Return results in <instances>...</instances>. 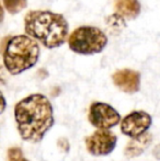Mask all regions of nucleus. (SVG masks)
Listing matches in <instances>:
<instances>
[{
    "mask_svg": "<svg viewBox=\"0 0 160 161\" xmlns=\"http://www.w3.org/2000/svg\"><path fill=\"white\" fill-rule=\"evenodd\" d=\"M14 119L22 139L30 142H40L55 122L51 102L40 93L31 94L18 102Z\"/></svg>",
    "mask_w": 160,
    "mask_h": 161,
    "instance_id": "obj_1",
    "label": "nucleus"
},
{
    "mask_svg": "<svg viewBox=\"0 0 160 161\" xmlns=\"http://www.w3.org/2000/svg\"><path fill=\"white\" fill-rule=\"evenodd\" d=\"M24 31L46 48H56L66 42L68 23L59 13L35 10L26 13Z\"/></svg>",
    "mask_w": 160,
    "mask_h": 161,
    "instance_id": "obj_2",
    "label": "nucleus"
},
{
    "mask_svg": "<svg viewBox=\"0 0 160 161\" xmlns=\"http://www.w3.org/2000/svg\"><path fill=\"white\" fill-rule=\"evenodd\" d=\"M40 57L36 40L26 35L8 37L2 47V59L11 75H19L32 68Z\"/></svg>",
    "mask_w": 160,
    "mask_h": 161,
    "instance_id": "obj_3",
    "label": "nucleus"
},
{
    "mask_svg": "<svg viewBox=\"0 0 160 161\" xmlns=\"http://www.w3.org/2000/svg\"><path fill=\"white\" fill-rule=\"evenodd\" d=\"M107 44V35L94 26H80L68 36L69 48L80 55L98 54L104 49Z\"/></svg>",
    "mask_w": 160,
    "mask_h": 161,
    "instance_id": "obj_4",
    "label": "nucleus"
},
{
    "mask_svg": "<svg viewBox=\"0 0 160 161\" xmlns=\"http://www.w3.org/2000/svg\"><path fill=\"white\" fill-rule=\"evenodd\" d=\"M121 121L119 112L110 104L93 102L89 108V122L92 126L100 129H110Z\"/></svg>",
    "mask_w": 160,
    "mask_h": 161,
    "instance_id": "obj_5",
    "label": "nucleus"
},
{
    "mask_svg": "<svg viewBox=\"0 0 160 161\" xmlns=\"http://www.w3.org/2000/svg\"><path fill=\"white\" fill-rule=\"evenodd\" d=\"M118 137L109 129H100L86 138V146L92 156H108L115 149Z\"/></svg>",
    "mask_w": 160,
    "mask_h": 161,
    "instance_id": "obj_6",
    "label": "nucleus"
},
{
    "mask_svg": "<svg viewBox=\"0 0 160 161\" xmlns=\"http://www.w3.org/2000/svg\"><path fill=\"white\" fill-rule=\"evenodd\" d=\"M152 116L144 111H134L126 115L121 123V130L124 135L136 138L144 135L152 126Z\"/></svg>",
    "mask_w": 160,
    "mask_h": 161,
    "instance_id": "obj_7",
    "label": "nucleus"
},
{
    "mask_svg": "<svg viewBox=\"0 0 160 161\" xmlns=\"http://www.w3.org/2000/svg\"><path fill=\"white\" fill-rule=\"evenodd\" d=\"M114 85L126 93H135L139 90L141 75L132 69L118 70L112 76Z\"/></svg>",
    "mask_w": 160,
    "mask_h": 161,
    "instance_id": "obj_8",
    "label": "nucleus"
},
{
    "mask_svg": "<svg viewBox=\"0 0 160 161\" xmlns=\"http://www.w3.org/2000/svg\"><path fill=\"white\" fill-rule=\"evenodd\" d=\"M152 140V137L150 134H144L136 138H132L130 142L127 144L125 148V155L128 158H134L141 156L144 151L147 149V147L150 145Z\"/></svg>",
    "mask_w": 160,
    "mask_h": 161,
    "instance_id": "obj_9",
    "label": "nucleus"
},
{
    "mask_svg": "<svg viewBox=\"0 0 160 161\" xmlns=\"http://www.w3.org/2000/svg\"><path fill=\"white\" fill-rule=\"evenodd\" d=\"M115 9L121 17L135 19L141 12V4L138 0H115Z\"/></svg>",
    "mask_w": 160,
    "mask_h": 161,
    "instance_id": "obj_10",
    "label": "nucleus"
},
{
    "mask_svg": "<svg viewBox=\"0 0 160 161\" xmlns=\"http://www.w3.org/2000/svg\"><path fill=\"white\" fill-rule=\"evenodd\" d=\"M3 7L9 13L15 14L23 10L28 4V0H2Z\"/></svg>",
    "mask_w": 160,
    "mask_h": 161,
    "instance_id": "obj_11",
    "label": "nucleus"
},
{
    "mask_svg": "<svg viewBox=\"0 0 160 161\" xmlns=\"http://www.w3.org/2000/svg\"><path fill=\"white\" fill-rule=\"evenodd\" d=\"M8 161H29L24 158L21 149L13 147L8 150Z\"/></svg>",
    "mask_w": 160,
    "mask_h": 161,
    "instance_id": "obj_12",
    "label": "nucleus"
},
{
    "mask_svg": "<svg viewBox=\"0 0 160 161\" xmlns=\"http://www.w3.org/2000/svg\"><path fill=\"white\" fill-rule=\"evenodd\" d=\"M152 153H154L155 158H157V159H160V145H159V146H157V147H155Z\"/></svg>",
    "mask_w": 160,
    "mask_h": 161,
    "instance_id": "obj_13",
    "label": "nucleus"
}]
</instances>
